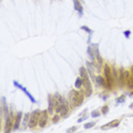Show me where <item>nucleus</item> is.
I'll return each instance as SVG.
<instances>
[{
	"mask_svg": "<svg viewBox=\"0 0 133 133\" xmlns=\"http://www.w3.org/2000/svg\"><path fill=\"white\" fill-rule=\"evenodd\" d=\"M70 102L72 108L78 107V106L82 105V102H83V96L80 92L73 90V91L70 92Z\"/></svg>",
	"mask_w": 133,
	"mask_h": 133,
	"instance_id": "f257e3e1",
	"label": "nucleus"
},
{
	"mask_svg": "<svg viewBox=\"0 0 133 133\" xmlns=\"http://www.w3.org/2000/svg\"><path fill=\"white\" fill-rule=\"evenodd\" d=\"M103 70H105V76H106V86H107L108 90H110L111 88H113V82H114V80H113V73H111V68L108 65H105V67H103Z\"/></svg>",
	"mask_w": 133,
	"mask_h": 133,
	"instance_id": "f03ea898",
	"label": "nucleus"
},
{
	"mask_svg": "<svg viewBox=\"0 0 133 133\" xmlns=\"http://www.w3.org/2000/svg\"><path fill=\"white\" fill-rule=\"evenodd\" d=\"M39 118H40V110L37 109L34 110L32 114H31V117H30V123H29V126L30 129H34L35 126L39 124Z\"/></svg>",
	"mask_w": 133,
	"mask_h": 133,
	"instance_id": "7ed1b4c3",
	"label": "nucleus"
},
{
	"mask_svg": "<svg viewBox=\"0 0 133 133\" xmlns=\"http://www.w3.org/2000/svg\"><path fill=\"white\" fill-rule=\"evenodd\" d=\"M68 109H70V107H68V103H67V101L65 99L62 100V102L59 103L58 107H56V111L57 113H59L60 114V116H63V117H65L67 115V113H68Z\"/></svg>",
	"mask_w": 133,
	"mask_h": 133,
	"instance_id": "20e7f679",
	"label": "nucleus"
},
{
	"mask_svg": "<svg viewBox=\"0 0 133 133\" xmlns=\"http://www.w3.org/2000/svg\"><path fill=\"white\" fill-rule=\"evenodd\" d=\"M48 113L49 111L43 110L40 113V118H39V126L41 129H43L46 124H47V121H48Z\"/></svg>",
	"mask_w": 133,
	"mask_h": 133,
	"instance_id": "39448f33",
	"label": "nucleus"
},
{
	"mask_svg": "<svg viewBox=\"0 0 133 133\" xmlns=\"http://www.w3.org/2000/svg\"><path fill=\"white\" fill-rule=\"evenodd\" d=\"M129 72H125L124 70H121V74H119V85L121 86H124L126 84V82H127V78H129Z\"/></svg>",
	"mask_w": 133,
	"mask_h": 133,
	"instance_id": "423d86ee",
	"label": "nucleus"
},
{
	"mask_svg": "<svg viewBox=\"0 0 133 133\" xmlns=\"http://www.w3.org/2000/svg\"><path fill=\"white\" fill-rule=\"evenodd\" d=\"M14 85H15V86H16V88L21 89V90H22L23 92H24V93H25V94H26V96L29 97V98H30V100H31V101H32V102H35V99H34V98H33V96H32V94H31V93H30L29 91H27V90H26V89L24 88V86H22V85L19 84L18 82L14 81Z\"/></svg>",
	"mask_w": 133,
	"mask_h": 133,
	"instance_id": "0eeeda50",
	"label": "nucleus"
},
{
	"mask_svg": "<svg viewBox=\"0 0 133 133\" xmlns=\"http://www.w3.org/2000/svg\"><path fill=\"white\" fill-rule=\"evenodd\" d=\"M83 86L85 88V94L86 96H90L92 93V90H91V85H90V82H89V78H83Z\"/></svg>",
	"mask_w": 133,
	"mask_h": 133,
	"instance_id": "6e6552de",
	"label": "nucleus"
},
{
	"mask_svg": "<svg viewBox=\"0 0 133 133\" xmlns=\"http://www.w3.org/2000/svg\"><path fill=\"white\" fill-rule=\"evenodd\" d=\"M21 119H22V113L18 111L16 117H15V123H14V126H13V130H18L19 129V125H21Z\"/></svg>",
	"mask_w": 133,
	"mask_h": 133,
	"instance_id": "1a4fd4ad",
	"label": "nucleus"
},
{
	"mask_svg": "<svg viewBox=\"0 0 133 133\" xmlns=\"http://www.w3.org/2000/svg\"><path fill=\"white\" fill-rule=\"evenodd\" d=\"M119 125V121L118 119H115V121H111V122L107 123L106 125L101 126V130H107V129H111V127H116V126Z\"/></svg>",
	"mask_w": 133,
	"mask_h": 133,
	"instance_id": "9d476101",
	"label": "nucleus"
},
{
	"mask_svg": "<svg viewBox=\"0 0 133 133\" xmlns=\"http://www.w3.org/2000/svg\"><path fill=\"white\" fill-rule=\"evenodd\" d=\"M74 2V8H75V10H78L80 13V15H83V8H82V5L80 4V1L78 0H73Z\"/></svg>",
	"mask_w": 133,
	"mask_h": 133,
	"instance_id": "9b49d317",
	"label": "nucleus"
},
{
	"mask_svg": "<svg viewBox=\"0 0 133 133\" xmlns=\"http://www.w3.org/2000/svg\"><path fill=\"white\" fill-rule=\"evenodd\" d=\"M1 103H2V107H1V114L5 117V115H8V110H7V106H6V99L5 97H1Z\"/></svg>",
	"mask_w": 133,
	"mask_h": 133,
	"instance_id": "f8f14e48",
	"label": "nucleus"
},
{
	"mask_svg": "<svg viewBox=\"0 0 133 133\" xmlns=\"http://www.w3.org/2000/svg\"><path fill=\"white\" fill-rule=\"evenodd\" d=\"M54 107H55V97L52 98L51 96H49V109H48V111L50 114L54 113Z\"/></svg>",
	"mask_w": 133,
	"mask_h": 133,
	"instance_id": "ddd939ff",
	"label": "nucleus"
},
{
	"mask_svg": "<svg viewBox=\"0 0 133 133\" xmlns=\"http://www.w3.org/2000/svg\"><path fill=\"white\" fill-rule=\"evenodd\" d=\"M11 117L10 116H8L7 117V122H6V127H5V132H9L11 131Z\"/></svg>",
	"mask_w": 133,
	"mask_h": 133,
	"instance_id": "4468645a",
	"label": "nucleus"
},
{
	"mask_svg": "<svg viewBox=\"0 0 133 133\" xmlns=\"http://www.w3.org/2000/svg\"><path fill=\"white\" fill-rule=\"evenodd\" d=\"M88 70H85L84 67H81V68H80V75H81V78H89V75H88Z\"/></svg>",
	"mask_w": 133,
	"mask_h": 133,
	"instance_id": "2eb2a0df",
	"label": "nucleus"
},
{
	"mask_svg": "<svg viewBox=\"0 0 133 133\" xmlns=\"http://www.w3.org/2000/svg\"><path fill=\"white\" fill-rule=\"evenodd\" d=\"M30 117H31V115H30V114H26L25 116H24V121H23V129H26V126L29 125Z\"/></svg>",
	"mask_w": 133,
	"mask_h": 133,
	"instance_id": "dca6fc26",
	"label": "nucleus"
},
{
	"mask_svg": "<svg viewBox=\"0 0 133 133\" xmlns=\"http://www.w3.org/2000/svg\"><path fill=\"white\" fill-rule=\"evenodd\" d=\"M86 67H88V72L90 73V75H92L93 72H94V67H93V64L90 63V62H86Z\"/></svg>",
	"mask_w": 133,
	"mask_h": 133,
	"instance_id": "f3484780",
	"label": "nucleus"
},
{
	"mask_svg": "<svg viewBox=\"0 0 133 133\" xmlns=\"http://www.w3.org/2000/svg\"><path fill=\"white\" fill-rule=\"evenodd\" d=\"M81 86H83V78H76V81H75V88L80 89Z\"/></svg>",
	"mask_w": 133,
	"mask_h": 133,
	"instance_id": "a211bd4d",
	"label": "nucleus"
},
{
	"mask_svg": "<svg viewBox=\"0 0 133 133\" xmlns=\"http://www.w3.org/2000/svg\"><path fill=\"white\" fill-rule=\"evenodd\" d=\"M96 82L98 85H105L106 86V83H105V80H103L101 76H97L96 78Z\"/></svg>",
	"mask_w": 133,
	"mask_h": 133,
	"instance_id": "6ab92c4d",
	"label": "nucleus"
},
{
	"mask_svg": "<svg viewBox=\"0 0 133 133\" xmlns=\"http://www.w3.org/2000/svg\"><path fill=\"white\" fill-rule=\"evenodd\" d=\"M88 54H89V56H90L91 60H94V51L92 50V47H89L88 48Z\"/></svg>",
	"mask_w": 133,
	"mask_h": 133,
	"instance_id": "aec40b11",
	"label": "nucleus"
},
{
	"mask_svg": "<svg viewBox=\"0 0 133 133\" xmlns=\"http://www.w3.org/2000/svg\"><path fill=\"white\" fill-rule=\"evenodd\" d=\"M124 101H125V97H124V96L119 97V98H117V99H116V103H117V105H119V103H123Z\"/></svg>",
	"mask_w": 133,
	"mask_h": 133,
	"instance_id": "412c9836",
	"label": "nucleus"
},
{
	"mask_svg": "<svg viewBox=\"0 0 133 133\" xmlns=\"http://www.w3.org/2000/svg\"><path fill=\"white\" fill-rule=\"evenodd\" d=\"M91 116H92V117H99V116H100V111L98 110V109L91 111Z\"/></svg>",
	"mask_w": 133,
	"mask_h": 133,
	"instance_id": "4be33fe9",
	"label": "nucleus"
},
{
	"mask_svg": "<svg viewBox=\"0 0 133 133\" xmlns=\"http://www.w3.org/2000/svg\"><path fill=\"white\" fill-rule=\"evenodd\" d=\"M126 84H127V86H129V88H133V78H127Z\"/></svg>",
	"mask_w": 133,
	"mask_h": 133,
	"instance_id": "5701e85b",
	"label": "nucleus"
},
{
	"mask_svg": "<svg viewBox=\"0 0 133 133\" xmlns=\"http://www.w3.org/2000/svg\"><path fill=\"white\" fill-rule=\"evenodd\" d=\"M96 123L94 122H90V123H85L84 124V129H90V127H92Z\"/></svg>",
	"mask_w": 133,
	"mask_h": 133,
	"instance_id": "b1692460",
	"label": "nucleus"
},
{
	"mask_svg": "<svg viewBox=\"0 0 133 133\" xmlns=\"http://www.w3.org/2000/svg\"><path fill=\"white\" fill-rule=\"evenodd\" d=\"M101 113H102L103 115H106L108 113V106H103L102 109H101Z\"/></svg>",
	"mask_w": 133,
	"mask_h": 133,
	"instance_id": "393cba45",
	"label": "nucleus"
},
{
	"mask_svg": "<svg viewBox=\"0 0 133 133\" xmlns=\"http://www.w3.org/2000/svg\"><path fill=\"white\" fill-rule=\"evenodd\" d=\"M81 29H82V30H84V31H86V32H88V33H90V34H91V33L93 32L92 30H90L89 27H86V26H82Z\"/></svg>",
	"mask_w": 133,
	"mask_h": 133,
	"instance_id": "a878e982",
	"label": "nucleus"
},
{
	"mask_svg": "<svg viewBox=\"0 0 133 133\" xmlns=\"http://www.w3.org/2000/svg\"><path fill=\"white\" fill-rule=\"evenodd\" d=\"M78 130V127L76 126H73V127H70V129L67 130V132H74V131H76Z\"/></svg>",
	"mask_w": 133,
	"mask_h": 133,
	"instance_id": "bb28decb",
	"label": "nucleus"
},
{
	"mask_svg": "<svg viewBox=\"0 0 133 133\" xmlns=\"http://www.w3.org/2000/svg\"><path fill=\"white\" fill-rule=\"evenodd\" d=\"M86 118H88V116H83V117H80V118L78 119V123H81V122H83V121H85Z\"/></svg>",
	"mask_w": 133,
	"mask_h": 133,
	"instance_id": "cd10ccee",
	"label": "nucleus"
},
{
	"mask_svg": "<svg viewBox=\"0 0 133 133\" xmlns=\"http://www.w3.org/2000/svg\"><path fill=\"white\" fill-rule=\"evenodd\" d=\"M111 73H113V78H116V76H117V73H116V70H115V68H113V70H111Z\"/></svg>",
	"mask_w": 133,
	"mask_h": 133,
	"instance_id": "c85d7f7f",
	"label": "nucleus"
},
{
	"mask_svg": "<svg viewBox=\"0 0 133 133\" xmlns=\"http://www.w3.org/2000/svg\"><path fill=\"white\" fill-rule=\"evenodd\" d=\"M130 34H131V31H130V30H127V31H125V32H124V35H125L126 38H129Z\"/></svg>",
	"mask_w": 133,
	"mask_h": 133,
	"instance_id": "c756f323",
	"label": "nucleus"
},
{
	"mask_svg": "<svg viewBox=\"0 0 133 133\" xmlns=\"http://www.w3.org/2000/svg\"><path fill=\"white\" fill-rule=\"evenodd\" d=\"M52 121H54V123H57V122H58V121H59V116H58V115H56Z\"/></svg>",
	"mask_w": 133,
	"mask_h": 133,
	"instance_id": "7c9ffc66",
	"label": "nucleus"
},
{
	"mask_svg": "<svg viewBox=\"0 0 133 133\" xmlns=\"http://www.w3.org/2000/svg\"><path fill=\"white\" fill-rule=\"evenodd\" d=\"M130 108H133V102L131 103V105H130Z\"/></svg>",
	"mask_w": 133,
	"mask_h": 133,
	"instance_id": "2f4dec72",
	"label": "nucleus"
},
{
	"mask_svg": "<svg viewBox=\"0 0 133 133\" xmlns=\"http://www.w3.org/2000/svg\"><path fill=\"white\" fill-rule=\"evenodd\" d=\"M130 96H131V97H133V91H132V92H131V93H130Z\"/></svg>",
	"mask_w": 133,
	"mask_h": 133,
	"instance_id": "473e14b6",
	"label": "nucleus"
},
{
	"mask_svg": "<svg viewBox=\"0 0 133 133\" xmlns=\"http://www.w3.org/2000/svg\"><path fill=\"white\" fill-rule=\"evenodd\" d=\"M131 70H132V73H133V66H132V68H131Z\"/></svg>",
	"mask_w": 133,
	"mask_h": 133,
	"instance_id": "72a5a7b5",
	"label": "nucleus"
}]
</instances>
